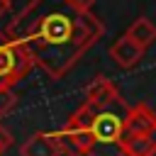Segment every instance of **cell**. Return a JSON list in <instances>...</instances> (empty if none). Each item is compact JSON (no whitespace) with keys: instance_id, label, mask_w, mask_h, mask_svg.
Masks as SVG:
<instances>
[{"instance_id":"obj_12","label":"cell","mask_w":156,"mask_h":156,"mask_svg":"<svg viewBox=\"0 0 156 156\" xmlns=\"http://www.w3.org/2000/svg\"><path fill=\"white\" fill-rule=\"evenodd\" d=\"M17 107V95L12 88H0V117L10 115Z\"/></svg>"},{"instance_id":"obj_5","label":"cell","mask_w":156,"mask_h":156,"mask_svg":"<svg viewBox=\"0 0 156 156\" xmlns=\"http://www.w3.org/2000/svg\"><path fill=\"white\" fill-rule=\"evenodd\" d=\"M156 127V110H151L146 102L129 105L124 117V134L122 136H144Z\"/></svg>"},{"instance_id":"obj_10","label":"cell","mask_w":156,"mask_h":156,"mask_svg":"<svg viewBox=\"0 0 156 156\" xmlns=\"http://www.w3.org/2000/svg\"><path fill=\"white\" fill-rule=\"evenodd\" d=\"M124 156H156V146L149 141V136H122L119 141Z\"/></svg>"},{"instance_id":"obj_7","label":"cell","mask_w":156,"mask_h":156,"mask_svg":"<svg viewBox=\"0 0 156 156\" xmlns=\"http://www.w3.org/2000/svg\"><path fill=\"white\" fill-rule=\"evenodd\" d=\"M110 58H112L119 68H127V71H129V68H134V66L144 58V49L136 46L129 37L122 34V37L110 46Z\"/></svg>"},{"instance_id":"obj_14","label":"cell","mask_w":156,"mask_h":156,"mask_svg":"<svg viewBox=\"0 0 156 156\" xmlns=\"http://www.w3.org/2000/svg\"><path fill=\"white\" fill-rule=\"evenodd\" d=\"M7 146H12V134H10V132L0 124V154H2Z\"/></svg>"},{"instance_id":"obj_15","label":"cell","mask_w":156,"mask_h":156,"mask_svg":"<svg viewBox=\"0 0 156 156\" xmlns=\"http://www.w3.org/2000/svg\"><path fill=\"white\" fill-rule=\"evenodd\" d=\"M10 5H12V2H7V0H0V17H5V15H7Z\"/></svg>"},{"instance_id":"obj_3","label":"cell","mask_w":156,"mask_h":156,"mask_svg":"<svg viewBox=\"0 0 156 156\" xmlns=\"http://www.w3.org/2000/svg\"><path fill=\"white\" fill-rule=\"evenodd\" d=\"M32 58L22 44L12 41L5 32H0V88L17 85L32 68Z\"/></svg>"},{"instance_id":"obj_13","label":"cell","mask_w":156,"mask_h":156,"mask_svg":"<svg viewBox=\"0 0 156 156\" xmlns=\"http://www.w3.org/2000/svg\"><path fill=\"white\" fill-rule=\"evenodd\" d=\"M68 5L73 10H78V12H90L93 5H95V0H68Z\"/></svg>"},{"instance_id":"obj_2","label":"cell","mask_w":156,"mask_h":156,"mask_svg":"<svg viewBox=\"0 0 156 156\" xmlns=\"http://www.w3.org/2000/svg\"><path fill=\"white\" fill-rule=\"evenodd\" d=\"M129 105L119 95L110 105L95 110L93 115V146L85 156H124L122 154V134H124V117Z\"/></svg>"},{"instance_id":"obj_11","label":"cell","mask_w":156,"mask_h":156,"mask_svg":"<svg viewBox=\"0 0 156 156\" xmlns=\"http://www.w3.org/2000/svg\"><path fill=\"white\" fill-rule=\"evenodd\" d=\"M49 136H51V141H54V146H56V151H58V156H83L73 144H71V139L61 132V129H54V132H49Z\"/></svg>"},{"instance_id":"obj_4","label":"cell","mask_w":156,"mask_h":156,"mask_svg":"<svg viewBox=\"0 0 156 156\" xmlns=\"http://www.w3.org/2000/svg\"><path fill=\"white\" fill-rule=\"evenodd\" d=\"M93 115H95V110L88 105V102H83L68 119H66V124L61 127V132L71 139V144L85 156L88 151H90V146H93Z\"/></svg>"},{"instance_id":"obj_1","label":"cell","mask_w":156,"mask_h":156,"mask_svg":"<svg viewBox=\"0 0 156 156\" xmlns=\"http://www.w3.org/2000/svg\"><path fill=\"white\" fill-rule=\"evenodd\" d=\"M5 34L24 46L34 66L58 80L102 39L105 24L93 12L73 10L68 0H29L5 27Z\"/></svg>"},{"instance_id":"obj_16","label":"cell","mask_w":156,"mask_h":156,"mask_svg":"<svg viewBox=\"0 0 156 156\" xmlns=\"http://www.w3.org/2000/svg\"><path fill=\"white\" fill-rule=\"evenodd\" d=\"M7 2H12V0H7Z\"/></svg>"},{"instance_id":"obj_6","label":"cell","mask_w":156,"mask_h":156,"mask_svg":"<svg viewBox=\"0 0 156 156\" xmlns=\"http://www.w3.org/2000/svg\"><path fill=\"white\" fill-rule=\"evenodd\" d=\"M119 98V88L105 78V76H95L88 85H85V102L93 107V110H100L105 105H110L112 100Z\"/></svg>"},{"instance_id":"obj_8","label":"cell","mask_w":156,"mask_h":156,"mask_svg":"<svg viewBox=\"0 0 156 156\" xmlns=\"http://www.w3.org/2000/svg\"><path fill=\"white\" fill-rule=\"evenodd\" d=\"M124 37H129L136 46H141L144 51H146V46H151L154 41H156V24L149 20V17H136L129 27H127V32H124Z\"/></svg>"},{"instance_id":"obj_9","label":"cell","mask_w":156,"mask_h":156,"mask_svg":"<svg viewBox=\"0 0 156 156\" xmlns=\"http://www.w3.org/2000/svg\"><path fill=\"white\" fill-rule=\"evenodd\" d=\"M20 156H58L49 132H34L22 146H20Z\"/></svg>"}]
</instances>
